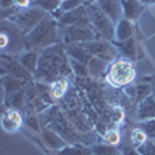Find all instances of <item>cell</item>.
<instances>
[{"label":"cell","mask_w":155,"mask_h":155,"mask_svg":"<svg viewBox=\"0 0 155 155\" xmlns=\"http://www.w3.org/2000/svg\"><path fill=\"white\" fill-rule=\"evenodd\" d=\"M102 140H104V143H107V144L118 146L121 143V132L118 129H109V130H106L104 135H102Z\"/></svg>","instance_id":"f1b7e54d"},{"label":"cell","mask_w":155,"mask_h":155,"mask_svg":"<svg viewBox=\"0 0 155 155\" xmlns=\"http://www.w3.org/2000/svg\"><path fill=\"white\" fill-rule=\"evenodd\" d=\"M95 2V0H88V3H93Z\"/></svg>","instance_id":"74e56055"},{"label":"cell","mask_w":155,"mask_h":155,"mask_svg":"<svg viewBox=\"0 0 155 155\" xmlns=\"http://www.w3.org/2000/svg\"><path fill=\"white\" fill-rule=\"evenodd\" d=\"M147 140H149L147 134L141 127H135L130 132V144H134L135 147H140L141 144H144Z\"/></svg>","instance_id":"83f0119b"},{"label":"cell","mask_w":155,"mask_h":155,"mask_svg":"<svg viewBox=\"0 0 155 155\" xmlns=\"http://www.w3.org/2000/svg\"><path fill=\"white\" fill-rule=\"evenodd\" d=\"M137 149L140 150L141 155H155V143H153L152 140H147L144 144H141Z\"/></svg>","instance_id":"1f68e13d"},{"label":"cell","mask_w":155,"mask_h":155,"mask_svg":"<svg viewBox=\"0 0 155 155\" xmlns=\"http://www.w3.org/2000/svg\"><path fill=\"white\" fill-rule=\"evenodd\" d=\"M61 25L59 20L53 14H47L45 19L37 25L34 30H31L27 36V48L30 50H45L48 47H53L59 44L62 39V33L59 31Z\"/></svg>","instance_id":"7a4b0ae2"},{"label":"cell","mask_w":155,"mask_h":155,"mask_svg":"<svg viewBox=\"0 0 155 155\" xmlns=\"http://www.w3.org/2000/svg\"><path fill=\"white\" fill-rule=\"evenodd\" d=\"M126 120V112L121 106H115L112 109V123L116 126H121Z\"/></svg>","instance_id":"4dcf8cb0"},{"label":"cell","mask_w":155,"mask_h":155,"mask_svg":"<svg viewBox=\"0 0 155 155\" xmlns=\"http://www.w3.org/2000/svg\"><path fill=\"white\" fill-rule=\"evenodd\" d=\"M71 71L68 54L65 51V45L56 44L53 47L45 48L41 53L39 67L34 73L36 79H41L44 82H53L59 78H65Z\"/></svg>","instance_id":"6da1fadb"},{"label":"cell","mask_w":155,"mask_h":155,"mask_svg":"<svg viewBox=\"0 0 155 155\" xmlns=\"http://www.w3.org/2000/svg\"><path fill=\"white\" fill-rule=\"evenodd\" d=\"M121 152H123V155H141L140 153V150L134 146V144H123L121 146Z\"/></svg>","instance_id":"836d02e7"},{"label":"cell","mask_w":155,"mask_h":155,"mask_svg":"<svg viewBox=\"0 0 155 155\" xmlns=\"http://www.w3.org/2000/svg\"><path fill=\"white\" fill-rule=\"evenodd\" d=\"M134 33H135V23L123 17L115 25V42H124L127 39L134 37Z\"/></svg>","instance_id":"7c38bea8"},{"label":"cell","mask_w":155,"mask_h":155,"mask_svg":"<svg viewBox=\"0 0 155 155\" xmlns=\"http://www.w3.org/2000/svg\"><path fill=\"white\" fill-rule=\"evenodd\" d=\"M68 85H70V84H68L67 78H59V79L53 81V82L48 85V90H50L51 98H53L54 101L62 99L64 96L67 95V92H68Z\"/></svg>","instance_id":"d6986e66"},{"label":"cell","mask_w":155,"mask_h":155,"mask_svg":"<svg viewBox=\"0 0 155 155\" xmlns=\"http://www.w3.org/2000/svg\"><path fill=\"white\" fill-rule=\"evenodd\" d=\"M123 3V14H124V19L127 20H132L135 22L141 14H143L144 11V6L141 2H138V0H121Z\"/></svg>","instance_id":"9a60e30c"},{"label":"cell","mask_w":155,"mask_h":155,"mask_svg":"<svg viewBox=\"0 0 155 155\" xmlns=\"http://www.w3.org/2000/svg\"><path fill=\"white\" fill-rule=\"evenodd\" d=\"M137 79V68L134 65L132 61L129 59H116L109 65L107 74H106V81L116 88H123L130 85Z\"/></svg>","instance_id":"3957f363"},{"label":"cell","mask_w":155,"mask_h":155,"mask_svg":"<svg viewBox=\"0 0 155 155\" xmlns=\"http://www.w3.org/2000/svg\"><path fill=\"white\" fill-rule=\"evenodd\" d=\"M42 140L45 141V144L53 150H62L68 146L67 140L62 135H59L56 130H53V129H44L42 130Z\"/></svg>","instance_id":"8fae6325"},{"label":"cell","mask_w":155,"mask_h":155,"mask_svg":"<svg viewBox=\"0 0 155 155\" xmlns=\"http://www.w3.org/2000/svg\"><path fill=\"white\" fill-rule=\"evenodd\" d=\"M138 127H141L147 134L149 140H155V118L147 120V121H140L138 123Z\"/></svg>","instance_id":"f546056e"},{"label":"cell","mask_w":155,"mask_h":155,"mask_svg":"<svg viewBox=\"0 0 155 155\" xmlns=\"http://www.w3.org/2000/svg\"><path fill=\"white\" fill-rule=\"evenodd\" d=\"M31 2L33 0H14V6L19 9H27L31 6Z\"/></svg>","instance_id":"e575fe53"},{"label":"cell","mask_w":155,"mask_h":155,"mask_svg":"<svg viewBox=\"0 0 155 155\" xmlns=\"http://www.w3.org/2000/svg\"><path fill=\"white\" fill-rule=\"evenodd\" d=\"M47 14H48V12H45V11L41 9V8L30 6V8H27V9L19 11L17 14H14L9 20L14 22L25 34H28L31 30H34L37 25L45 19Z\"/></svg>","instance_id":"8992f818"},{"label":"cell","mask_w":155,"mask_h":155,"mask_svg":"<svg viewBox=\"0 0 155 155\" xmlns=\"http://www.w3.org/2000/svg\"><path fill=\"white\" fill-rule=\"evenodd\" d=\"M155 118V98L153 95H150L149 98H146L144 101H141L137 106V120L140 121H147Z\"/></svg>","instance_id":"5bb4252c"},{"label":"cell","mask_w":155,"mask_h":155,"mask_svg":"<svg viewBox=\"0 0 155 155\" xmlns=\"http://www.w3.org/2000/svg\"><path fill=\"white\" fill-rule=\"evenodd\" d=\"M92 150H93V155H123L121 149H118L116 146H112V144H93L92 146Z\"/></svg>","instance_id":"cb8c5ba5"},{"label":"cell","mask_w":155,"mask_h":155,"mask_svg":"<svg viewBox=\"0 0 155 155\" xmlns=\"http://www.w3.org/2000/svg\"><path fill=\"white\" fill-rule=\"evenodd\" d=\"M84 5H85V0H64V2L61 3V9L56 11L53 16L59 20V19L62 17V14L70 12V11H73V9H76V8H81V6H84Z\"/></svg>","instance_id":"7402d4cb"},{"label":"cell","mask_w":155,"mask_h":155,"mask_svg":"<svg viewBox=\"0 0 155 155\" xmlns=\"http://www.w3.org/2000/svg\"><path fill=\"white\" fill-rule=\"evenodd\" d=\"M61 155H93L92 147H85L82 144H73V146H67L65 149L61 150Z\"/></svg>","instance_id":"484cf974"},{"label":"cell","mask_w":155,"mask_h":155,"mask_svg":"<svg viewBox=\"0 0 155 155\" xmlns=\"http://www.w3.org/2000/svg\"><path fill=\"white\" fill-rule=\"evenodd\" d=\"M39 59H41V54H39L36 50H27V51H23V53L19 56V62L31 74H34L37 67H39Z\"/></svg>","instance_id":"2e32d148"},{"label":"cell","mask_w":155,"mask_h":155,"mask_svg":"<svg viewBox=\"0 0 155 155\" xmlns=\"http://www.w3.org/2000/svg\"><path fill=\"white\" fill-rule=\"evenodd\" d=\"M88 71H90V78H102L107 74V70H109V65L110 64L106 62V61H102L99 58H92V61H90L88 64Z\"/></svg>","instance_id":"ffe728a7"},{"label":"cell","mask_w":155,"mask_h":155,"mask_svg":"<svg viewBox=\"0 0 155 155\" xmlns=\"http://www.w3.org/2000/svg\"><path fill=\"white\" fill-rule=\"evenodd\" d=\"M61 2H64V0H61Z\"/></svg>","instance_id":"ab89813d"},{"label":"cell","mask_w":155,"mask_h":155,"mask_svg":"<svg viewBox=\"0 0 155 155\" xmlns=\"http://www.w3.org/2000/svg\"><path fill=\"white\" fill-rule=\"evenodd\" d=\"M150 85H152V95L155 98V76H152V79H150Z\"/></svg>","instance_id":"d590c367"},{"label":"cell","mask_w":155,"mask_h":155,"mask_svg":"<svg viewBox=\"0 0 155 155\" xmlns=\"http://www.w3.org/2000/svg\"><path fill=\"white\" fill-rule=\"evenodd\" d=\"M25 124H27L30 129H33V130L39 132L41 130V124H39V118H37V115H30L25 118Z\"/></svg>","instance_id":"d6a6232c"},{"label":"cell","mask_w":155,"mask_h":155,"mask_svg":"<svg viewBox=\"0 0 155 155\" xmlns=\"http://www.w3.org/2000/svg\"><path fill=\"white\" fill-rule=\"evenodd\" d=\"M23 124V118L17 109H8L2 116V127L5 132H17Z\"/></svg>","instance_id":"30bf717a"},{"label":"cell","mask_w":155,"mask_h":155,"mask_svg":"<svg viewBox=\"0 0 155 155\" xmlns=\"http://www.w3.org/2000/svg\"><path fill=\"white\" fill-rule=\"evenodd\" d=\"M98 33L93 30L92 25H73V27H65L62 30V39L67 44H85L90 41L98 39Z\"/></svg>","instance_id":"52a82bcc"},{"label":"cell","mask_w":155,"mask_h":155,"mask_svg":"<svg viewBox=\"0 0 155 155\" xmlns=\"http://www.w3.org/2000/svg\"><path fill=\"white\" fill-rule=\"evenodd\" d=\"M82 47L92 56L99 58V59L106 61L109 64L115 62L120 56V51H118L116 44L113 41H107V39H102V37H98V39H95V41L85 42V44H82Z\"/></svg>","instance_id":"5b68a950"},{"label":"cell","mask_w":155,"mask_h":155,"mask_svg":"<svg viewBox=\"0 0 155 155\" xmlns=\"http://www.w3.org/2000/svg\"><path fill=\"white\" fill-rule=\"evenodd\" d=\"M152 141H153V143H155V140H152Z\"/></svg>","instance_id":"f35d334b"},{"label":"cell","mask_w":155,"mask_h":155,"mask_svg":"<svg viewBox=\"0 0 155 155\" xmlns=\"http://www.w3.org/2000/svg\"><path fill=\"white\" fill-rule=\"evenodd\" d=\"M59 25L62 28L65 27H73V25H92L87 14V6H81V8H76L70 12H65L62 14V17L59 19Z\"/></svg>","instance_id":"ba28073f"},{"label":"cell","mask_w":155,"mask_h":155,"mask_svg":"<svg viewBox=\"0 0 155 155\" xmlns=\"http://www.w3.org/2000/svg\"><path fill=\"white\" fill-rule=\"evenodd\" d=\"M33 3L37 6L44 9L45 12H48V14H54L56 11L61 9V0H33Z\"/></svg>","instance_id":"603a6c76"},{"label":"cell","mask_w":155,"mask_h":155,"mask_svg":"<svg viewBox=\"0 0 155 155\" xmlns=\"http://www.w3.org/2000/svg\"><path fill=\"white\" fill-rule=\"evenodd\" d=\"M127 95H130L132 99L137 102V106L140 104L141 101H144L146 98H149L152 95V85L150 81L149 82H140L132 88H127Z\"/></svg>","instance_id":"e0dca14e"},{"label":"cell","mask_w":155,"mask_h":155,"mask_svg":"<svg viewBox=\"0 0 155 155\" xmlns=\"http://www.w3.org/2000/svg\"><path fill=\"white\" fill-rule=\"evenodd\" d=\"M27 87L23 79H19V78L14 76H5L3 78V88H5V96H9L12 93L19 92V90H23Z\"/></svg>","instance_id":"44dd1931"},{"label":"cell","mask_w":155,"mask_h":155,"mask_svg":"<svg viewBox=\"0 0 155 155\" xmlns=\"http://www.w3.org/2000/svg\"><path fill=\"white\" fill-rule=\"evenodd\" d=\"M87 14L90 19V23H92L93 30L98 33L99 37L107 39V41H115V22L104 14L95 3H87Z\"/></svg>","instance_id":"277c9868"},{"label":"cell","mask_w":155,"mask_h":155,"mask_svg":"<svg viewBox=\"0 0 155 155\" xmlns=\"http://www.w3.org/2000/svg\"><path fill=\"white\" fill-rule=\"evenodd\" d=\"M9 109H20L25 106V101H27V88H23V90H19V92L16 93H12L9 96Z\"/></svg>","instance_id":"d4e9b609"},{"label":"cell","mask_w":155,"mask_h":155,"mask_svg":"<svg viewBox=\"0 0 155 155\" xmlns=\"http://www.w3.org/2000/svg\"><path fill=\"white\" fill-rule=\"evenodd\" d=\"M116 47H118V51L120 54L124 58V59H129V61H137L140 59V54H138V44H137V39L135 37H130L124 42H115Z\"/></svg>","instance_id":"4fadbf2b"},{"label":"cell","mask_w":155,"mask_h":155,"mask_svg":"<svg viewBox=\"0 0 155 155\" xmlns=\"http://www.w3.org/2000/svg\"><path fill=\"white\" fill-rule=\"evenodd\" d=\"M65 51H67V54L68 58L74 59V61H79V62H84V64H88L90 61H92V54L88 53V51L79 45V44H67L65 45Z\"/></svg>","instance_id":"ac0fdd59"},{"label":"cell","mask_w":155,"mask_h":155,"mask_svg":"<svg viewBox=\"0 0 155 155\" xmlns=\"http://www.w3.org/2000/svg\"><path fill=\"white\" fill-rule=\"evenodd\" d=\"M138 2H141L143 5H155V0H138Z\"/></svg>","instance_id":"8d00e7d4"},{"label":"cell","mask_w":155,"mask_h":155,"mask_svg":"<svg viewBox=\"0 0 155 155\" xmlns=\"http://www.w3.org/2000/svg\"><path fill=\"white\" fill-rule=\"evenodd\" d=\"M70 61V67H71V71L79 76V78H90V71H88V65L84 62H79V61H74L71 58H68Z\"/></svg>","instance_id":"4316f807"},{"label":"cell","mask_w":155,"mask_h":155,"mask_svg":"<svg viewBox=\"0 0 155 155\" xmlns=\"http://www.w3.org/2000/svg\"><path fill=\"white\" fill-rule=\"evenodd\" d=\"M93 3L104 12V14H107L115 23L120 22L124 17L121 0H95Z\"/></svg>","instance_id":"9c48e42d"}]
</instances>
